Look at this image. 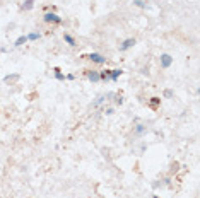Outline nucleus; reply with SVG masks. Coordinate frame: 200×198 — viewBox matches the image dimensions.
Returning <instances> with one entry per match:
<instances>
[{
    "instance_id": "10",
    "label": "nucleus",
    "mask_w": 200,
    "mask_h": 198,
    "mask_svg": "<svg viewBox=\"0 0 200 198\" xmlns=\"http://www.w3.org/2000/svg\"><path fill=\"white\" fill-rule=\"evenodd\" d=\"M63 39H65V43H67V44H70V46H75V39H74L70 34H65V36H63Z\"/></svg>"
},
{
    "instance_id": "18",
    "label": "nucleus",
    "mask_w": 200,
    "mask_h": 198,
    "mask_svg": "<svg viewBox=\"0 0 200 198\" xmlns=\"http://www.w3.org/2000/svg\"><path fill=\"white\" fill-rule=\"evenodd\" d=\"M115 97H116V99H115L116 104H123V97H122V96H116V94H115Z\"/></svg>"
},
{
    "instance_id": "5",
    "label": "nucleus",
    "mask_w": 200,
    "mask_h": 198,
    "mask_svg": "<svg viewBox=\"0 0 200 198\" xmlns=\"http://www.w3.org/2000/svg\"><path fill=\"white\" fill-rule=\"evenodd\" d=\"M87 79L91 80V82H99L101 79H99V72H96V70H89L87 72Z\"/></svg>"
},
{
    "instance_id": "8",
    "label": "nucleus",
    "mask_w": 200,
    "mask_h": 198,
    "mask_svg": "<svg viewBox=\"0 0 200 198\" xmlns=\"http://www.w3.org/2000/svg\"><path fill=\"white\" fill-rule=\"evenodd\" d=\"M27 41V36H19L17 39H15V43H14V46H22L24 43Z\"/></svg>"
},
{
    "instance_id": "11",
    "label": "nucleus",
    "mask_w": 200,
    "mask_h": 198,
    "mask_svg": "<svg viewBox=\"0 0 200 198\" xmlns=\"http://www.w3.org/2000/svg\"><path fill=\"white\" fill-rule=\"evenodd\" d=\"M147 132V128L144 126V125H137L135 126V135H142V133H146Z\"/></svg>"
},
{
    "instance_id": "3",
    "label": "nucleus",
    "mask_w": 200,
    "mask_h": 198,
    "mask_svg": "<svg viewBox=\"0 0 200 198\" xmlns=\"http://www.w3.org/2000/svg\"><path fill=\"white\" fill-rule=\"evenodd\" d=\"M91 62H94V63H99V65H103V63H106V58L103 56V55H99V53H91L89 56H87Z\"/></svg>"
},
{
    "instance_id": "13",
    "label": "nucleus",
    "mask_w": 200,
    "mask_h": 198,
    "mask_svg": "<svg viewBox=\"0 0 200 198\" xmlns=\"http://www.w3.org/2000/svg\"><path fill=\"white\" fill-rule=\"evenodd\" d=\"M53 72H55V77H56V80H65V75L60 72V68H53Z\"/></svg>"
},
{
    "instance_id": "16",
    "label": "nucleus",
    "mask_w": 200,
    "mask_h": 198,
    "mask_svg": "<svg viewBox=\"0 0 200 198\" xmlns=\"http://www.w3.org/2000/svg\"><path fill=\"white\" fill-rule=\"evenodd\" d=\"M146 3L147 2H144V0H134V5H137V7H146Z\"/></svg>"
},
{
    "instance_id": "4",
    "label": "nucleus",
    "mask_w": 200,
    "mask_h": 198,
    "mask_svg": "<svg viewBox=\"0 0 200 198\" xmlns=\"http://www.w3.org/2000/svg\"><path fill=\"white\" fill-rule=\"evenodd\" d=\"M134 44H135V39H134V38H128V39H125V41L120 44V51H127V50L132 48Z\"/></svg>"
},
{
    "instance_id": "12",
    "label": "nucleus",
    "mask_w": 200,
    "mask_h": 198,
    "mask_svg": "<svg viewBox=\"0 0 200 198\" xmlns=\"http://www.w3.org/2000/svg\"><path fill=\"white\" fill-rule=\"evenodd\" d=\"M39 38H41L39 32H31V34H27V41H36V39H39Z\"/></svg>"
},
{
    "instance_id": "1",
    "label": "nucleus",
    "mask_w": 200,
    "mask_h": 198,
    "mask_svg": "<svg viewBox=\"0 0 200 198\" xmlns=\"http://www.w3.org/2000/svg\"><path fill=\"white\" fill-rule=\"evenodd\" d=\"M43 21L45 22H53V24H62V17L55 12H46L43 15Z\"/></svg>"
},
{
    "instance_id": "14",
    "label": "nucleus",
    "mask_w": 200,
    "mask_h": 198,
    "mask_svg": "<svg viewBox=\"0 0 200 198\" xmlns=\"http://www.w3.org/2000/svg\"><path fill=\"white\" fill-rule=\"evenodd\" d=\"M17 79H19V75H17V74H14V75H7L3 80H5V82H14V80H17Z\"/></svg>"
},
{
    "instance_id": "6",
    "label": "nucleus",
    "mask_w": 200,
    "mask_h": 198,
    "mask_svg": "<svg viewBox=\"0 0 200 198\" xmlns=\"http://www.w3.org/2000/svg\"><path fill=\"white\" fill-rule=\"evenodd\" d=\"M99 79H101V80H111V70L99 72Z\"/></svg>"
},
{
    "instance_id": "2",
    "label": "nucleus",
    "mask_w": 200,
    "mask_h": 198,
    "mask_svg": "<svg viewBox=\"0 0 200 198\" xmlns=\"http://www.w3.org/2000/svg\"><path fill=\"white\" fill-rule=\"evenodd\" d=\"M159 60H161V67H163V68H169L171 63H173V56L168 55V53H163Z\"/></svg>"
},
{
    "instance_id": "9",
    "label": "nucleus",
    "mask_w": 200,
    "mask_h": 198,
    "mask_svg": "<svg viewBox=\"0 0 200 198\" xmlns=\"http://www.w3.org/2000/svg\"><path fill=\"white\" fill-rule=\"evenodd\" d=\"M33 5H34V0H26V2L22 3V10H31Z\"/></svg>"
},
{
    "instance_id": "17",
    "label": "nucleus",
    "mask_w": 200,
    "mask_h": 198,
    "mask_svg": "<svg viewBox=\"0 0 200 198\" xmlns=\"http://www.w3.org/2000/svg\"><path fill=\"white\" fill-rule=\"evenodd\" d=\"M164 97H168V99L173 97V91H171V89H166V91H164Z\"/></svg>"
},
{
    "instance_id": "19",
    "label": "nucleus",
    "mask_w": 200,
    "mask_h": 198,
    "mask_svg": "<svg viewBox=\"0 0 200 198\" xmlns=\"http://www.w3.org/2000/svg\"><path fill=\"white\" fill-rule=\"evenodd\" d=\"M104 113H106V115H113V113H115V108H106Z\"/></svg>"
},
{
    "instance_id": "15",
    "label": "nucleus",
    "mask_w": 200,
    "mask_h": 198,
    "mask_svg": "<svg viewBox=\"0 0 200 198\" xmlns=\"http://www.w3.org/2000/svg\"><path fill=\"white\" fill-rule=\"evenodd\" d=\"M159 101H161L159 97H152V99H151V106H152V108H156V106L159 104Z\"/></svg>"
},
{
    "instance_id": "7",
    "label": "nucleus",
    "mask_w": 200,
    "mask_h": 198,
    "mask_svg": "<svg viewBox=\"0 0 200 198\" xmlns=\"http://www.w3.org/2000/svg\"><path fill=\"white\" fill-rule=\"evenodd\" d=\"M123 74V70L122 68H115V70H111V80H118V77Z\"/></svg>"
},
{
    "instance_id": "20",
    "label": "nucleus",
    "mask_w": 200,
    "mask_h": 198,
    "mask_svg": "<svg viewBox=\"0 0 200 198\" xmlns=\"http://www.w3.org/2000/svg\"><path fill=\"white\" fill-rule=\"evenodd\" d=\"M152 198H159V197H152Z\"/></svg>"
}]
</instances>
